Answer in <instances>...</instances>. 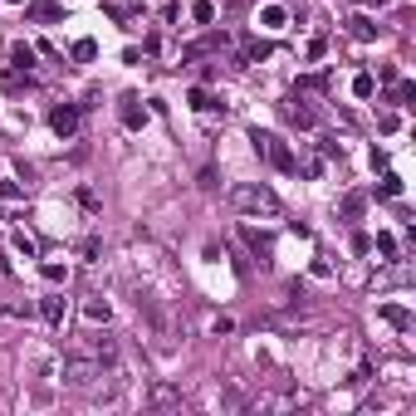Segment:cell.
I'll return each mask as SVG.
<instances>
[{
	"mask_svg": "<svg viewBox=\"0 0 416 416\" xmlns=\"http://www.w3.org/2000/svg\"><path fill=\"white\" fill-rule=\"evenodd\" d=\"M226 201L235 206V211H245V216H279V196H275L270 186H255V181L230 186Z\"/></svg>",
	"mask_w": 416,
	"mask_h": 416,
	"instance_id": "obj_1",
	"label": "cell"
},
{
	"mask_svg": "<svg viewBox=\"0 0 416 416\" xmlns=\"http://www.w3.org/2000/svg\"><path fill=\"white\" fill-rule=\"evenodd\" d=\"M98 373H103V362H93V357H69L64 362V382H74V387H88Z\"/></svg>",
	"mask_w": 416,
	"mask_h": 416,
	"instance_id": "obj_2",
	"label": "cell"
},
{
	"mask_svg": "<svg viewBox=\"0 0 416 416\" xmlns=\"http://www.w3.org/2000/svg\"><path fill=\"white\" fill-rule=\"evenodd\" d=\"M49 128H55L59 137H74L79 132V108H74V103H59V108L49 113Z\"/></svg>",
	"mask_w": 416,
	"mask_h": 416,
	"instance_id": "obj_3",
	"label": "cell"
},
{
	"mask_svg": "<svg viewBox=\"0 0 416 416\" xmlns=\"http://www.w3.org/2000/svg\"><path fill=\"white\" fill-rule=\"evenodd\" d=\"M265 162L275 167V172H294L299 162H294V152H289V142H279L275 132H270V147H265Z\"/></svg>",
	"mask_w": 416,
	"mask_h": 416,
	"instance_id": "obj_4",
	"label": "cell"
},
{
	"mask_svg": "<svg viewBox=\"0 0 416 416\" xmlns=\"http://www.w3.org/2000/svg\"><path fill=\"white\" fill-rule=\"evenodd\" d=\"M255 25H259V30H284V25H289V10L279 6V0H265L259 15H255Z\"/></svg>",
	"mask_w": 416,
	"mask_h": 416,
	"instance_id": "obj_5",
	"label": "cell"
},
{
	"mask_svg": "<svg viewBox=\"0 0 416 416\" xmlns=\"http://www.w3.org/2000/svg\"><path fill=\"white\" fill-rule=\"evenodd\" d=\"M284 118H289L294 128H304V132H308V128L319 123V118H314V108H308L304 98H284Z\"/></svg>",
	"mask_w": 416,
	"mask_h": 416,
	"instance_id": "obj_6",
	"label": "cell"
},
{
	"mask_svg": "<svg viewBox=\"0 0 416 416\" xmlns=\"http://www.w3.org/2000/svg\"><path fill=\"white\" fill-rule=\"evenodd\" d=\"M88 357H93V362H113V357H118V338H113V333L88 338Z\"/></svg>",
	"mask_w": 416,
	"mask_h": 416,
	"instance_id": "obj_7",
	"label": "cell"
},
{
	"mask_svg": "<svg viewBox=\"0 0 416 416\" xmlns=\"http://www.w3.org/2000/svg\"><path fill=\"white\" fill-rule=\"evenodd\" d=\"M39 314H44V324L59 328V324H64V294H49V299L39 304Z\"/></svg>",
	"mask_w": 416,
	"mask_h": 416,
	"instance_id": "obj_8",
	"label": "cell"
},
{
	"mask_svg": "<svg viewBox=\"0 0 416 416\" xmlns=\"http://www.w3.org/2000/svg\"><path fill=\"white\" fill-rule=\"evenodd\" d=\"M142 123H147V108H137V98L128 93V98H123V128H132V132H137Z\"/></svg>",
	"mask_w": 416,
	"mask_h": 416,
	"instance_id": "obj_9",
	"label": "cell"
},
{
	"mask_svg": "<svg viewBox=\"0 0 416 416\" xmlns=\"http://www.w3.org/2000/svg\"><path fill=\"white\" fill-rule=\"evenodd\" d=\"M348 34H353V39H362V44H368V39H377V25H373L368 15H353V20H348Z\"/></svg>",
	"mask_w": 416,
	"mask_h": 416,
	"instance_id": "obj_10",
	"label": "cell"
},
{
	"mask_svg": "<svg viewBox=\"0 0 416 416\" xmlns=\"http://www.w3.org/2000/svg\"><path fill=\"white\" fill-rule=\"evenodd\" d=\"M382 319H387L392 328H411V314H406L402 304H382Z\"/></svg>",
	"mask_w": 416,
	"mask_h": 416,
	"instance_id": "obj_11",
	"label": "cell"
},
{
	"mask_svg": "<svg viewBox=\"0 0 416 416\" xmlns=\"http://www.w3.org/2000/svg\"><path fill=\"white\" fill-rule=\"evenodd\" d=\"M64 10L59 6H25V20H34V25H44V20H59Z\"/></svg>",
	"mask_w": 416,
	"mask_h": 416,
	"instance_id": "obj_12",
	"label": "cell"
},
{
	"mask_svg": "<svg viewBox=\"0 0 416 416\" xmlns=\"http://www.w3.org/2000/svg\"><path fill=\"white\" fill-rule=\"evenodd\" d=\"M362 206H368V196H362V191L343 196V221H357V216H362Z\"/></svg>",
	"mask_w": 416,
	"mask_h": 416,
	"instance_id": "obj_13",
	"label": "cell"
},
{
	"mask_svg": "<svg viewBox=\"0 0 416 416\" xmlns=\"http://www.w3.org/2000/svg\"><path fill=\"white\" fill-rule=\"evenodd\" d=\"M191 20H196V25H211V20H216V0H196V6H191Z\"/></svg>",
	"mask_w": 416,
	"mask_h": 416,
	"instance_id": "obj_14",
	"label": "cell"
},
{
	"mask_svg": "<svg viewBox=\"0 0 416 416\" xmlns=\"http://www.w3.org/2000/svg\"><path fill=\"white\" fill-rule=\"evenodd\" d=\"M373 93H377V79L373 74H357L353 79V98H373Z\"/></svg>",
	"mask_w": 416,
	"mask_h": 416,
	"instance_id": "obj_15",
	"label": "cell"
},
{
	"mask_svg": "<svg viewBox=\"0 0 416 416\" xmlns=\"http://www.w3.org/2000/svg\"><path fill=\"white\" fill-rule=\"evenodd\" d=\"M152 406H181V392H172V387H152Z\"/></svg>",
	"mask_w": 416,
	"mask_h": 416,
	"instance_id": "obj_16",
	"label": "cell"
},
{
	"mask_svg": "<svg viewBox=\"0 0 416 416\" xmlns=\"http://www.w3.org/2000/svg\"><path fill=\"white\" fill-rule=\"evenodd\" d=\"M83 319H88V324H108V304L88 299V304H83Z\"/></svg>",
	"mask_w": 416,
	"mask_h": 416,
	"instance_id": "obj_17",
	"label": "cell"
},
{
	"mask_svg": "<svg viewBox=\"0 0 416 416\" xmlns=\"http://www.w3.org/2000/svg\"><path fill=\"white\" fill-rule=\"evenodd\" d=\"M186 103H191L196 113H206V108H216V103H211V93H206V88H191V93H186Z\"/></svg>",
	"mask_w": 416,
	"mask_h": 416,
	"instance_id": "obj_18",
	"label": "cell"
},
{
	"mask_svg": "<svg viewBox=\"0 0 416 416\" xmlns=\"http://www.w3.org/2000/svg\"><path fill=\"white\" fill-rule=\"evenodd\" d=\"M74 59H79V64L98 59V44H93V39H79V44H74Z\"/></svg>",
	"mask_w": 416,
	"mask_h": 416,
	"instance_id": "obj_19",
	"label": "cell"
},
{
	"mask_svg": "<svg viewBox=\"0 0 416 416\" xmlns=\"http://www.w3.org/2000/svg\"><path fill=\"white\" fill-rule=\"evenodd\" d=\"M10 59H15V69H30V64H34V49H30V44H15Z\"/></svg>",
	"mask_w": 416,
	"mask_h": 416,
	"instance_id": "obj_20",
	"label": "cell"
},
{
	"mask_svg": "<svg viewBox=\"0 0 416 416\" xmlns=\"http://www.w3.org/2000/svg\"><path fill=\"white\" fill-rule=\"evenodd\" d=\"M245 59H250V64H259V59H270V44H265V39H250V49H245Z\"/></svg>",
	"mask_w": 416,
	"mask_h": 416,
	"instance_id": "obj_21",
	"label": "cell"
},
{
	"mask_svg": "<svg viewBox=\"0 0 416 416\" xmlns=\"http://www.w3.org/2000/svg\"><path fill=\"white\" fill-rule=\"evenodd\" d=\"M382 196H402V177H392V172H382V186H377Z\"/></svg>",
	"mask_w": 416,
	"mask_h": 416,
	"instance_id": "obj_22",
	"label": "cell"
},
{
	"mask_svg": "<svg viewBox=\"0 0 416 416\" xmlns=\"http://www.w3.org/2000/svg\"><path fill=\"white\" fill-rule=\"evenodd\" d=\"M20 196H25L20 181H0V201H20Z\"/></svg>",
	"mask_w": 416,
	"mask_h": 416,
	"instance_id": "obj_23",
	"label": "cell"
},
{
	"mask_svg": "<svg viewBox=\"0 0 416 416\" xmlns=\"http://www.w3.org/2000/svg\"><path fill=\"white\" fill-rule=\"evenodd\" d=\"M411 98H416V83H397V103L402 108H411Z\"/></svg>",
	"mask_w": 416,
	"mask_h": 416,
	"instance_id": "obj_24",
	"label": "cell"
},
{
	"mask_svg": "<svg viewBox=\"0 0 416 416\" xmlns=\"http://www.w3.org/2000/svg\"><path fill=\"white\" fill-rule=\"evenodd\" d=\"M15 250H20L25 259H34V240H30V235H15Z\"/></svg>",
	"mask_w": 416,
	"mask_h": 416,
	"instance_id": "obj_25",
	"label": "cell"
},
{
	"mask_svg": "<svg viewBox=\"0 0 416 416\" xmlns=\"http://www.w3.org/2000/svg\"><path fill=\"white\" fill-rule=\"evenodd\" d=\"M83 255H88V259H98V255H103V240H98V235H88V240H83Z\"/></svg>",
	"mask_w": 416,
	"mask_h": 416,
	"instance_id": "obj_26",
	"label": "cell"
},
{
	"mask_svg": "<svg viewBox=\"0 0 416 416\" xmlns=\"http://www.w3.org/2000/svg\"><path fill=\"white\" fill-rule=\"evenodd\" d=\"M64 275H69V270H64V265H55V259H49V265H44V279H55V284H59Z\"/></svg>",
	"mask_w": 416,
	"mask_h": 416,
	"instance_id": "obj_27",
	"label": "cell"
},
{
	"mask_svg": "<svg viewBox=\"0 0 416 416\" xmlns=\"http://www.w3.org/2000/svg\"><path fill=\"white\" fill-rule=\"evenodd\" d=\"M0 275H10V259H6V255H0Z\"/></svg>",
	"mask_w": 416,
	"mask_h": 416,
	"instance_id": "obj_28",
	"label": "cell"
},
{
	"mask_svg": "<svg viewBox=\"0 0 416 416\" xmlns=\"http://www.w3.org/2000/svg\"><path fill=\"white\" fill-rule=\"evenodd\" d=\"M368 6H377V10H382V6H392V0H368Z\"/></svg>",
	"mask_w": 416,
	"mask_h": 416,
	"instance_id": "obj_29",
	"label": "cell"
},
{
	"mask_svg": "<svg viewBox=\"0 0 416 416\" xmlns=\"http://www.w3.org/2000/svg\"><path fill=\"white\" fill-rule=\"evenodd\" d=\"M10 6H20V0H10Z\"/></svg>",
	"mask_w": 416,
	"mask_h": 416,
	"instance_id": "obj_30",
	"label": "cell"
}]
</instances>
